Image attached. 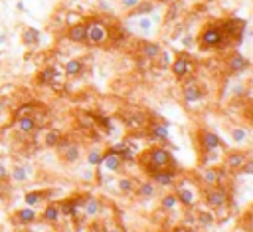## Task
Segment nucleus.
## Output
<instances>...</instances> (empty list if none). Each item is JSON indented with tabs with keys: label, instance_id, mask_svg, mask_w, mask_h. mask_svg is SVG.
<instances>
[{
	"label": "nucleus",
	"instance_id": "obj_27",
	"mask_svg": "<svg viewBox=\"0 0 253 232\" xmlns=\"http://www.w3.org/2000/svg\"><path fill=\"white\" fill-rule=\"evenodd\" d=\"M140 52H142V56L146 60H157L161 56L162 48H161V44H157V42H142Z\"/></svg>",
	"mask_w": 253,
	"mask_h": 232
},
{
	"label": "nucleus",
	"instance_id": "obj_12",
	"mask_svg": "<svg viewBox=\"0 0 253 232\" xmlns=\"http://www.w3.org/2000/svg\"><path fill=\"white\" fill-rule=\"evenodd\" d=\"M170 70H172V74L176 76V77H186L188 74H192L194 72V62L188 58V56H178L174 62H170Z\"/></svg>",
	"mask_w": 253,
	"mask_h": 232
},
{
	"label": "nucleus",
	"instance_id": "obj_28",
	"mask_svg": "<svg viewBox=\"0 0 253 232\" xmlns=\"http://www.w3.org/2000/svg\"><path fill=\"white\" fill-rule=\"evenodd\" d=\"M40 40H42V32L38 28L28 26V28L22 30V42H24V46H38Z\"/></svg>",
	"mask_w": 253,
	"mask_h": 232
},
{
	"label": "nucleus",
	"instance_id": "obj_24",
	"mask_svg": "<svg viewBox=\"0 0 253 232\" xmlns=\"http://www.w3.org/2000/svg\"><path fill=\"white\" fill-rule=\"evenodd\" d=\"M140 199H155L157 197V193H159V189H157V184L153 182V180H144V182H140V184H137V191H135Z\"/></svg>",
	"mask_w": 253,
	"mask_h": 232
},
{
	"label": "nucleus",
	"instance_id": "obj_40",
	"mask_svg": "<svg viewBox=\"0 0 253 232\" xmlns=\"http://www.w3.org/2000/svg\"><path fill=\"white\" fill-rule=\"evenodd\" d=\"M157 60H159V66H161V68H170V54H168V52L162 50Z\"/></svg>",
	"mask_w": 253,
	"mask_h": 232
},
{
	"label": "nucleus",
	"instance_id": "obj_13",
	"mask_svg": "<svg viewBox=\"0 0 253 232\" xmlns=\"http://www.w3.org/2000/svg\"><path fill=\"white\" fill-rule=\"evenodd\" d=\"M58 206H60L62 216L77 218L79 216V210L83 208V199H64L62 203H58Z\"/></svg>",
	"mask_w": 253,
	"mask_h": 232
},
{
	"label": "nucleus",
	"instance_id": "obj_30",
	"mask_svg": "<svg viewBox=\"0 0 253 232\" xmlns=\"http://www.w3.org/2000/svg\"><path fill=\"white\" fill-rule=\"evenodd\" d=\"M117 189H119V193H123V195H131V193L137 191V180H135L133 177H119Z\"/></svg>",
	"mask_w": 253,
	"mask_h": 232
},
{
	"label": "nucleus",
	"instance_id": "obj_38",
	"mask_svg": "<svg viewBox=\"0 0 253 232\" xmlns=\"http://www.w3.org/2000/svg\"><path fill=\"white\" fill-rule=\"evenodd\" d=\"M133 10H135V12H133L135 16H146V14H150V12L155 10V6L150 4V2H144V4H138V6H135Z\"/></svg>",
	"mask_w": 253,
	"mask_h": 232
},
{
	"label": "nucleus",
	"instance_id": "obj_31",
	"mask_svg": "<svg viewBox=\"0 0 253 232\" xmlns=\"http://www.w3.org/2000/svg\"><path fill=\"white\" fill-rule=\"evenodd\" d=\"M178 206H180V201H178V197H176L174 193L164 195L162 201H161V208H162L164 212H176Z\"/></svg>",
	"mask_w": 253,
	"mask_h": 232
},
{
	"label": "nucleus",
	"instance_id": "obj_21",
	"mask_svg": "<svg viewBox=\"0 0 253 232\" xmlns=\"http://www.w3.org/2000/svg\"><path fill=\"white\" fill-rule=\"evenodd\" d=\"M148 131H150V139L153 141H168L170 139V131L166 123H153L148 125Z\"/></svg>",
	"mask_w": 253,
	"mask_h": 232
},
{
	"label": "nucleus",
	"instance_id": "obj_50",
	"mask_svg": "<svg viewBox=\"0 0 253 232\" xmlns=\"http://www.w3.org/2000/svg\"><path fill=\"white\" fill-rule=\"evenodd\" d=\"M107 232H123V230H121V228H109Z\"/></svg>",
	"mask_w": 253,
	"mask_h": 232
},
{
	"label": "nucleus",
	"instance_id": "obj_48",
	"mask_svg": "<svg viewBox=\"0 0 253 232\" xmlns=\"http://www.w3.org/2000/svg\"><path fill=\"white\" fill-rule=\"evenodd\" d=\"M16 10H20V12H24V10H26V6H24V2H18V4H16Z\"/></svg>",
	"mask_w": 253,
	"mask_h": 232
},
{
	"label": "nucleus",
	"instance_id": "obj_3",
	"mask_svg": "<svg viewBox=\"0 0 253 232\" xmlns=\"http://www.w3.org/2000/svg\"><path fill=\"white\" fill-rule=\"evenodd\" d=\"M226 34L222 30V26H208L202 30L200 34V46L204 50H210V48H220V46L226 44Z\"/></svg>",
	"mask_w": 253,
	"mask_h": 232
},
{
	"label": "nucleus",
	"instance_id": "obj_41",
	"mask_svg": "<svg viewBox=\"0 0 253 232\" xmlns=\"http://www.w3.org/2000/svg\"><path fill=\"white\" fill-rule=\"evenodd\" d=\"M237 173H241V175H253V159H247Z\"/></svg>",
	"mask_w": 253,
	"mask_h": 232
},
{
	"label": "nucleus",
	"instance_id": "obj_37",
	"mask_svg": "<svg viewBox=\"0 0 253 232\" xmlns=\"http://www.w3.org/2000/svg\"><path fill=\"white\" fill-rule=\"evenodd\" d=\"M231 139H233L237 145H241V143L247 141V131H245L243 127H233V129H231Z\"/></svg>",
	"mask_w": 253,
	"mask_h": 232
},
{
	"label": "nucleus",
	"instance_id": "obj_51",
	"mask_svg": "<svg viewBox=\"0 0 253 232\" xmlns=\"http://www.w3.org/2000/svg\"><path fill=\"white\" fill-rule=\"evenodd\" d=\"M233 232H249V230H233Z\"/></svg>",
	"mask_w": 253,
	"mask_h": 232
},
{
	"label": "nucleus",
	"instance_id": "obj_32",
	"mask_svg": "<svg viewBox=\"0 0 253 232\" xmlns=\"http://www.w3.org/2000/svg\"><path fill=\"white\" fill-rule=\"evenodd\" d=\"M44 201H46V191H28L24 195V205L26 206H38Z\"/></svg>",
	"mask_w": 253,
	"mask_h": 232
},
{
	"label": "nucleus",
	"instance_id": "obj_6",
	"mask_svg": "<svg viewBox=\"0 0 253 232\" xmlns=\"http://www.w3.org/2000/svg\"><path fill=\"white\" fill-rule=\"evenodd\" d=\"M85 28H87V44L91 46H101L109 40V28L101 20H89Z\"/></svg>",
	"mask_w": 253,
	"mask_h": 232
},
{
	"label": "nucleus",
	"instance_id": "obj_19",
	"mask_svg": "<svg viewBox=\"0 0 253 232\" xmlns=\"http://www.w3.org/2000/svg\"><path fill=\"white\" fill-rule=\"evenodd\" d=\"M101 210H103V205H101V201L99 199H95V197H85L83 199V208H81V212L87 216V218H95V216H99L101 214Z\"/></svg>",
	"mask_w": 253,
	"mask_h": 232
},
{
	"label": "nucleus",
	"instance_id": "obj_47",
	"mask_svg": "<svg viewBox=\"0 0 253 232\" xmlns=\"http://www.w3.org/2000/svg\"><path fill=\"white\" fill-rule=\"evenodd\" d=\"M6 40H8V36H6V34H0V46L6 44Z\"/></svg>",
	"mask_w": 253,
	"mask_h": 232
},
{
	"label": "nucleus",
	"instance_id": "obj_4",
	"mask_svg": "<svg viewBox=\"0 0 253 232\" xmlns=\"http://www.w3.org/2000/svg\"><path fill=\"white\" fill-rule=\"evenodd\" d=\"M40 115H42V113H38V115H22V117H14L12 129H14L18 135H24V137L36 135V133L42 129Z\"/></svg>",
	"mask_w": 253,
	"mask_h": 232
},
{
	"label": "nucleus",
	"instance_id": "obj_8",
	"mask_svg": "<svg viewBox=\"0 0 253 232\" xmlns=\"http://www.w3.org/2000/svg\"><path fill=\"white\" fill-rule=\"evenodd\" d=\"M178 175H176V167H166V169H159L150 173V180H153L157 187L161 189H168L176 182Z\"/></svg>",
	"mask_w": 253,
	"mask_h": 232
},
{
	"label": "nucleus",
	"instance_id": "obj_10",
	"mask_svg": "<svg viewBox=\"0 0 253 232\" xmlns=\"http://www.w3.org/2000/svg\"><path fill=\"white\" fill-rule=\"evenodd\" d=\"M222 145H224L222 139L214 131H210V129H202L200 131V147H202V151H218Z\"/></svg>",
	"mask_w": 253,
	"mask_h": 232
},
{
	"label": "nucleus",
	"instance_id": "obj_34",
	"mask_svg": "<svg viewBox=\"0 0 253 232\" xmlns=\"http://www.w3.org/2000/svg\"><path fill=\"white\" fill-rule=\"evenodd\" d=\"M42 113V109L36 105V103H24L20 105L16 111H14V117H22V115H38Z\"/></svg>",
	"mask_w": 253,
	"mask_h": 232
},
{
	"label": "nucleus",
	"instance_id": "obj_35",
	"mask_svg": "<svg viewBox=\"0 0 253 232\" xmlns=\"http://www.w3.org/2000/svg\"><path fill=\"white\" fill-rule=\"evenodd\" d=\"M101 161H103V153H101L99 149H89V153H87V165L89 167H99Z\"/></svg>",
	"mask_w": 253,
	"mask_h": 232
},
{
	"label": "nucleus",
	"instance_id": "obj_14",
	"mask_svg": "<svg viewBox=\"0 0 253 232\" xmlns=\"http://www.w3.org/2000/svg\"><path fill=\"white\" fill-rule=\"evenodd\" d=\"M38 220V212L34 206H24V208H18L16 214L12 216V222L16 226H32L34 222Z\"/></svg>",
	"mask_w": 253,
	"mask_h": 232
},
{
	"label": "nucleus",
	"instance_id": "obj_44",
	"mask_svg": "<svg viewBox=\"0 0 253 232\" xmlns=\"http://www.w3.org/2000/svg\"><path fill=\"white\" fill-rule=\"evenodd\" d=\"M148 18H150V20H153V24H159V22H161V14L157 12V8H155L153 12H150V16H148Z\"/></svg>",
	"mask_w": 253,
	"mask_h": 232
},
{
	"label": "nucleus",
	"instance_id": "obj_11",
	"mask_svg": "<svg viewBox=\"0 0 253 232\" xmlns=\"http://www.w3.org/2000/svg\"><path fill=\"white\" fill-rule=\"evenodd\" d=\"M182 94H184L186 103H196V102L204 100V89H202V85H200L196 79H190V81L184 83Z\"/></svg>",
	"mask_w": 253,
	"mask_h": 232
},
{
	"label": "nucleus",
	"instance_id": "obj_29",
	"mask_svg": "<svg viewBox=\"0 0 253 232\" xmlns=\"http://www.w3.org/2000/svg\"><path fill=\"white\" fill-rule=\"evenodd\" d=\"M60 141H62V133L58 129H46L44 131V147L54 149V147H58Z\"/></svg>",
	"mask_w": 253,
	"mask_h": 232
},
{
	"label": "nucleus",
	"instance_id": "obj_16",
	"mask_svg": "<svg viewBox=\"0 0 253 232\" xmlns=\"http://www.w3.org/2000/svg\"><path fill=\"white\" fill-rule=\"evenodd\" d=\"M60 76H62V72H60L58 66H46L38 74V83L40 85H54L56 87V83H60Z\"/></svg>",
	"mask_w": 253,
	"mask_h": 232
},
{
	"label": "nucleus",
	"instance_id": "obj_1",
	"mask_svg": "<svg viewBox=\"0 0 253 232\" xmlns=\"http://www.w3.org/2000/svg\"><path fill=\"white\" fill-rule=\"evenodd\" d=\"M174 195L178 197L180 205L186 206V208H194L200 203V199H202V191H200L198 182L192 177H182L180 180L176 179V182H174Z\"/></svg>",
	"mask_w": 253,
	"mask_h": 232
},
{
	"label": "nucleus",
	"instance_id": "obj_9",
	"mask_svg": "<svg viewBox=\"0 0 253 232\" xmlns=\"http://www.w3.org/2000/svg\"><path fill=\"white\" fill-rule=\"evenodd\" d=\"M123 121L127 125V129H131V131H142L150 125L144 111H127L123 115Z\"/></svg>",
	"mask_w": 253,
	"mask_h": 232
},
{
	"label": "nucleus",
	"instance_id": "obj_20",
	"mask_svg": "<svg viewBox=\"0 0 253 232\" xmlns=\"http://www.w3.org/2000/svg\"><path fill=\"white\" fill-rule=\"evenodd\" d=\"M68 38L73 44H85L87 42V28H85V24H81V22L71 24L69 30H68Z\"/></svg>",
	"mask_w": 253,
	"mask_h": 232
},
{
	"label": "nucleus",
	"instance_id": "obj_39",
	"mask_svg": "<svg viewBox=\"0 0 253 232\" xmlns=\"http://www.w3.org/2000/svg\"><path fill=\"white\" fill-rule=\"evenodd\" d=\"M0 182H10V171L2 161H0Z\"/></svg>",
	"mask_w": 253,
	"mask_h": 232
},
{
	"label": "nucleus",
	"instance_id": "obj_7",
	"mask_svg": "<svg viewBox=\"0 0 253 232\" xmlns=\"http://www.w3.org/2000/svg\"><path fill=\"white\" fill-rule=\"evenodd\" d=\"M202 197H204V201H206V205L210 208H216V210L226 208L228 201H230V193L224 187H220V184H218V187H210Z\"/></svg>",
	"mask_w": 253,
	"mask_h": 232
},
{
	"label": "nucleus",
	"instance_id": "obj_33",
	"mask_svg": "<svg viewBox=\"0 0 253 232\" xmlns=\"http://www.w3.org/2000/svg\"><path fill=\"white\" fill-rule=\"evenodd\" d=\"M83 68H85V64L81 60H68L66 66H64V74L73 77V76H79L83 72Z\"/></svg>",
	"mask_w": 253,
	"mask_h": 232
},
{
	"label": "nucleus",
	"instance_id": "obj_26",
	"mask_svg": "<svg viewBox=\"0 0 253 232\" xmlns=\"http://www.w3.org/2000/svg\"><path fill=\"white\" fill-rule=\"evenodd\" d=\"M228 66H230V70H231L233 74H241V72H245V70L249 68V60H247L243 54H233V56L230 58Z\"/></svg>",
	"mask_w": 253,
	"mask_h": 232
},
{
	"label": "nucleus",
	"instance_id": "obj_5",
	"mask_svg": "<svg viewBox=\"0 0 253 232\" xmlns=\"http://www.w3.org/2000/svg\"><path fill=\"white\" fill-rule=\"evenodd\" d=\"M56 149H58V153H60V157H62V161L66 165H75L81 159V145L71 141V139H64L62 137V141L58 143Z\"/></svg>",
	"mask_w": 253,
	"mask_h": 232
},
{
	"label": "nucleus",
	"instance_id": "obj_25",
	"mask_svg": "<svg viewBox=\"0 0 253 232\" xmlns=\"http://www.w3.org/2000/svg\"><path fill=\"white\" fill-rule=\"evenodd\" d=\"M245 161H247V155L243 151H233V153H230L226 157V167L231 169V171H239Z\"/></svg>",
	"mask_w": 253,
	"mask_h": 232
},
{
	"label": "nucleus",
	"instance_id": "obj_43",
	"mask_svg": "<svg viewBox=\"0 0 253 232\" xmlns=\"http://www.w3.org/2000/svg\"><path fill=\"white\" fill-rule=\"evenodd\" d=\"M138 4H140V0H121V6L127 8V10H133V8L138 6Z\"/></svg>",
	"mask_w": 253,
	"mask_h": 232
},
{
	"label": "nucleus",
	"instance_id": "obj_22",
	"mask_svg": "<svg viewBox=\"0 0 253 232\" xmlns=\"http://www.w3.org/2000/svg\"><path fill=\"white\" fill-rule=\"evenodd\" d=\"M62 218V212H60V206L56 203H49L44 210H42V220L47 222V224H58Z\"/></svg>",
	"mask_w": 253,
	"mask_h": 232
},
{
	"label": "nucleus",
	"instance_id": "obj_2",
	"mask_svg": "<svg viewBox=\"0 0 253 232\" xmlns=\"http://www.w3.org/2000/svg\"><path fill=\"white\" fill-rule=\"evenodd\" d=\"M140 163L144 165V169H146L148 173L159 171V169H166V167H176V161L172 159L170 151H166L164 147H153V149H148V151L140 157Z\"/></svg>",
	"mask_w": 253,
	"mask_h": 232
},
{
	"label": "nucleus",
	"instance_id": "obj_45",
	"mask_svg": "<svg viewBox=\"0 0 253 232\" xmlns=\"http://www.w3.org/2000/svg\"><path fill=\"white\" fill-rule=\"evenodd\" d=\"M174 232H198V230H194V228H186V226H178V228H174Z\"/></svg>",
	"mask_w": 253,
	"mask_h": 232
},
{
	"label": "nucleus",
	"instance_id": "obj_17",
	"mask_svg": "<svg viewBox=\"0 0 253 232\" xmlns=\"http://www.w3.org/2000/svg\"><path fill=\"white\" fill-rule=\"evenodd\" d=\"M123 165H125V163H123L121 155L115 153V151H111V149H107V153H103V161H101L99 167H103V169L109 171V173H117V171H121Z\"/></svg>",
	"mask_w": 253,
	"mask_h": 232
},
{
	"label": "nucleus",
	"instance_id": "obj_23",
	"mask_svg": "<svg viewBox=\"0 0 253 232\" xmlns=\"http://www.w3.org/2000/svg\"><path fill=\"white\" fill-rule=\"evenodd\" d=\"M196 224H200L202 228H212V226H216V214H214V210H210V208L198 210V212H196Z\"/></svg>",
	"mask_w": 253,
	"mask_h": 232
},
{
	"label": "nucleus",
	"instance_id": "obj_18",
	"mask_svg": "<svg viewBox=\"0 0 253 232\" xmlns=\"http://www.w3.org/2000/svg\"><path fill=\"white\" fill-rule=\"evenodd\" d=\"M202 182L206 184V187H218V184H222V180H224V177H226V173L222 171V169H214V167H208V169H204L202 171Z\"/></svg>",
	"mask_w": 253,
	"mask_h": 232
},
{
	"label": "nucleus",
	"instance_id": "obj_49",
	"mask_svg": "<svg viewBox=\"0 0 253 232\" xmlns=\"http://www.w3.org/2000/svg\"><path fill=\"white\" fill-rule=\"evenodd\" d=\"M184 46H192V36H186L184 38Z\"/></svg>",
	"mask_w": 253,
	"mask_h": 232
},
{
	"label": "nucleus",
	"instance_id": "obj_15",
	"mask_svg": "<svg viewBox=\"0 0 253 232\" xmlns=\"http://www.w3.org/2000/svg\"><path fill=\"white\" fill-rule=\"evenodd\" d=\"M30 175H32V165L28 161L24 163H16L12 169H10V180L12 182H18V184H24L30 180Z\"/></svg>",
	"mask_w": 253,
	"mask_h": 232
},
{
	"label": "nucleus",
	"instance_id": "obj_42",
	"mask_svg": "<svg viewBox=\"0 0 253 232\" xmlns=\"http://www.w3.org/2000/svg\"><path fill=\"white\" fill-rule=\"evenodd\" d=\"M89 230H91V232H107V226H105V222L97 220V222H93V224L89 226Z\"/></svg>",
	"mask_w": 253,
	"mask_h": 232
},
{
	"label": "nucleus",
	"instance_id": "obj_46",
	"mask_svg": "<svg viewBox=\"0 0 253 232\" xmlns=\"http://www.w3.org/2000/svg\"><path fill=\"white\" fill-rule=\"evenodd\" d=\"M83 179H85V180H91V179H93V173H91V171H85V173H83Z\"/></svg>",
	"mask_w": 253,
	"mask_h": 232
},
{
	"label": "nucleus",
	"instance_id": "obj_36",
	"mask_svg": "<svg viewBox=\"0 0 253 232\" xmlns=\"http://www.w3.org/2000/svg\"><path fill=\"white\" fill-rule=\"evenodd\" d=\"M153 20L148 18V14L146 16H138V30H140V34H144V36H148L150 32H153Z\"/></svg>",
	"mask_w": 253,
	"mask_h": 232
}]
</instances>
